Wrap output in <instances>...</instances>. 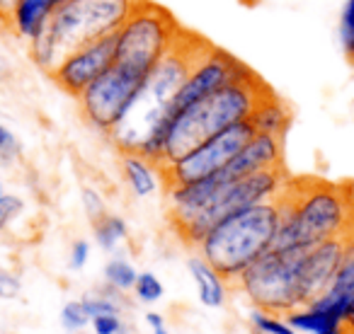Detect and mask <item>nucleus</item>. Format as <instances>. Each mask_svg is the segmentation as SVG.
Here are the masks:
<instances>
[{"mask_svg":"<svg viewBox=\"0 0 354 334\" xmlns=\"http://www.w3.org/2000/svg\"><path fill=\"white\" fill-rule=\"evenodd\" d=\"M284 317L289 320V324L299 334H352L342 315L330 313V310L318 308L313 303L299 305L291 313H286Z\"/></svg>","mask_w":354,"mask_h":334,"instance_id":"nucleus-19","label":"nucleus"},{"mask_svg":"<svg viewBox=\"0 0 354 334\" xmlns=\"http://www.w3.org/2000/svg\"><path fill=\"white\" fill-rule=\"evenodd\" d=\"M136 3L138 0H64L44 32L64 59L85 41L114 35Z\"/></svg>","mask_w":354,"mask_h":334,"instance_id":"nucleus-8","label":"nucleus"},{"mask_svg":"<svg viewBox=\"0 0 354 334\" xmlns=\"http://www.w3.org/2000/svg\"><path fill=\"white\" fill-rule=\"evenodd\" d=\"M114 63V35L100 37V39L85 41V44L71 49L59 61L49 78L66 92L68 97H78L93 80H97L109 66Z\"/></svg>","mask_w":354,"mask_h":334,"instance_id":"nucleus-12","label":"nucleus"},{"mask_svg":"<svg viewBox=\"0 0 354 334\" xmlns=\"http://www.w3.org/2000/svg\"><path fill=\"white\" fill-rule=\"evenodd\" d=\"M277 167H284V141L267 133H255L221 173L228 179H238L262 170H277Z\"/></svg>","mask_w":354,"mask_h":334,"instance_id":"nucleus-14","label":"nucleus"},{"mask_svg":"<svg viewBox=\"0 0 354 334\" xmlns=\"http://www.w3.org/2000/svg\"><path fill=\"white\" fill-rule=\"evenodd\" d=\"M102 274H104V284H107L109 288L129 293V291L133 288V284H136L138 271H136V266L127 259V257L114 255V257H109V262L104 264Z\"/></svg>","mask_w":354,"mask_h":334,"instance_id":"nucleus-22","label":"nucleus"},{"mask_svg":"<svg viewBox=\"0 0 354 334\" xmlns=\"http://www.w3.org/2000/svg\"><path fill=\"white\" fill-rule=\"evenodd\" d=\"M250 324L257 334H299L294 327L289 324V320L279 313H270V310H260L252 308L250 310Z\"/></svg>","mask_w":354,"mask_h":334,"instance_id":"nucleus-23","label":"nucleus"},{"mask_svg":"<svg viewBox=\"0 0 354 334\" xmlns=\"http://www.w3.org/2000/svg\"><path fill=\"white\" fill-rule=\"evenodd\" d=\"M80 204H83V213L88 216L90 223H97L102 216H107V204L104 197L95 187H83L80 189Z\"/></svg>","mask_w":354,"mask_h":334,"instance_id":"nucleus-29","label":"nucleus"},{"mask_svg":"<svg viewBox=\"0 0 354 334\" xmlns=\"http://www.w3.org/2000/svg\"><path fill=\"white\" fill-rule=\"evenodd\" d=\"M180 35L183 27L170 10L158 3L138 0L114 32V63L146 75L175 46Z\"/></svg>","mask_w":354,"mask_h":334,"instance_id":"nucleus-5","label":"nucleus"},{"mask_svg":"<svg viewBox=\"0 0 354 334\" xmlns=\"http://www.w3.org/2000/svg\"><path fill=\"white\" fill-rule=\"evenodd\" d=\"M187 269L197 286V298L204 308H221L228 295V281L209 264L204 257L194 255L187 259Z\"/></svg>","mask_w":354,"mask_h":334,"instance_id":"nucleus-20","label":"nucleus"},{"mask_svg":"<svg viewBox=\"0 0 354 334\" xmlns=\"http://www.w3.org/2000/svg\"><path fill=\"white\" fill-rule=\"evenodd\" d=\"M337 37L342 54L354 66V0H344L337 20Z\"/></svg>","mask_w":354,"mask_h":334,"instance_id":"nucleus-25","label":"nucleus"},{"mask_svg":"<svg viewBox=\"0 0 354 334\" xmlns=\"http://www.w3.org/2000/svg\"><path fill=\"white\" fill-rule=\"evenodd\" d=\"M209 41L183 30L175 46L153 66L143 78L136 99L124 119L109 131L112 143L122 153H141L156 165L165 162V131L172 117V102L183 88L194 59Z\"/></svg>","mask_w":354,"mask_h":334,"instance_id":"nucleus-1","label":"nucleus"},{"mask_svg":"<svg viewBox=\"0 0 354 334\" xmlns=\"http://www.w3.org/2000/svg\"><path fill=\"white\" fill-rule=\"evenodd\" d=\"M252 136H255V128H252L250 119L238 121V124H233V126L209 136L207 141L194 146L192 150H187L183 157H177V160L167 162V165H160L165 187H170V184L194 182V179L221 173L223 167L241 153V148L245 146Z\"/></svg>","mask_w":354,"mask_h":334,"instance_id":"nucleus-10","label":"nucleus"},{"mask_svg":"<svg viewBox=\"0 0 354 334\" xmlns=\"http://www.w3.org/2000/svg\"><path fill=\"white\" fill-rule=\"evenodd\" d=\"M90 327L95 334H127V324H124L122 315L117 313L95 315V317H90Z\"/></svg>","mask_w":354,"mask_h":334,"instance_id":"nucleus-30","label":"nucleus"},{"mask_svg":"<svg viewBox=\"0 0 354 334\" xmlns=\"http://www.w3.org/2000/svg\"><path fill=\"white\" fill-rule=\"evenodd\" d=\"M15 3H17V0H0V22L6 20L8 12H10L12 8H15Z\"/></svg>","mask_w":354,"mask_h":334,"instance_id":"nucleus-34","label":"nucleus"},{"mask_svg":"<svg viewBox=\"0 0 354 334\" xmlns=\"http://www.w3.org/2000/svg\"><path fill=\"white\" fill-rule=\"evenodd\" d=\"M344 252V237L318 242V245L304 250L299 266V303L310 305L330 288L335 274L339 269Z\"/></svg>","mask_w":354,"mask_h":334,"instance_id":"nucleus-13","label":"nucleus"},{"mask_svg":"<svg viewBox=\"0 0 354 334\" xmlns=\"http://www.w3.org/2000/svg\"><path fill=\"white\" fill-rule=\"evenodd\" d=\"M61 327L66 332H83L85 327H90V315L85 310L83 300H68L61 308Z\"/></svg>","mask_w":354,"mask_h":334,"instance_id":"nucleus-26","label":"nucleus"},{"mask_svg":"<svg viewBox=\"0 0 354 334\" xmlns=\"http://www.w3.org/2000/svg\"><path fill=\"white\" fill-rule=\"evenodd\" d=\"M90 252H93V247H90L88 240H73V245H71V252H68V269L71 271H80L85 269V264L90 262Z\"/></svg>","mask_w":354,"mask_h":334,"instance_id":"nucleus-32","label":"nucleus"},{"mask_svg":"<svg viewBox=\"0 0 354 334\" xmlns=\"http://www.w3.org/2000/svg\"><path fill=\"white\" fill-rule=\"evenodd\" d=\"M277 250H308L318 242L344 237L354 228V194L344 184L323 179H291L279 194Z\"/></svg>","mask_w":354,"mask_h":334,"instance_id":"nucleus-2","label":"nucleus"},{"mask_svg":"<svg viewBox=\"0 0 354 334\" xmlns=\"http://www.w3.org/2000/svg\"><path fill=\"white\" fill-rule=\"evenodd\" d=\"M64 0H17L15 8L8 12L3 25L22 41L35 39L37 35L46 30L51 15L59 10Z\"/></svg>","mask_w":354,"mask_h":334,"instance_id":"nucleus-16","label":"nucleus"},{"mask_svg":"<svg viewBox=\"0 0 354 334\" xmlns=\"http://www.w3.org/2000/svg\"><path fill=\"white\" fill-rule=\"evenodd\" d=\"M131 291H133V298L141 305H156L165 295V286H162V281L153 271H138L136 284H133Z\"/></svg>","mask_w":354,"mask_h":334,"instance_id":"nucleus-24","label":"nucleus"},{"mask_svg":"<svg viewBox=\"0 0 354 334\" xmlns=\"http://www.w3.org/2000/svg\"><path fill=\"white\" fill-rule=\"evenodd\" d=\"M0 192H3V182H0Z\"/></svg>","mask_w":354,"mask_h":334,"instance_id":"nucleus-37","label":"nucleus"},{"mask_svg":"<svg viewBox=\"0 0 354 334\" xmlns=\"http://www.w3.org/2000/svg\"><path fill=\"white\" fill-rule=\"evenodd\" d=\"M20 157H22L20 138L6 124H0V165H15Z\"/></svg>","mask_w":354,"mask_h":334,"instance_id":"nucleus-28","label":"nucleus"},{"mask_svg":"<svg viewBox=\"0 0 354 334\" xmlns=\"http://www.w3.org/2000/svg\"><path fill=\"white\" fill-rule=\"evenodd\" d=\"M279 221L281 211L277 199L248 206L221 218L199 240L197 255L204 257L228 284H236L238 276L252 262L260 259L267 250H272Z\"/></svg>","mask_w":354,"mask_h":334,"instance_id":"nucleus-4","label":"nucleus"},{"mask_svg":"<svg viewBox=\"0 0 354 334\" xmlns=\"http://www.w3.org/2000/svg\"><path fill=\"white\" fill-rule=\"evenodd\" d=\"M146 324L151 329H160V327H165V322H162V315L160 313H146Z\"/></svg>","mask_w":354,"mask_h":334,"instance_id":"nucleus-33","label":"nucleus"},{"mask_svg":"<svg viewBox=\"0 0 354 334\" xmlns=\"http://www.w3.org/2000/svg\"><path fill=\"white\" fill-rule=\"evenodd\" d=\"M25 213V199L10 192H0V230L10 228Z\"/></svg>","mask_w":354,"mask_h":334,"instance_id":"nucleus-27","label":"nucleus"},{"mask_svg":"<svg viewBox=\"0 0 354 334\" xmlns=\"http://www.w3.org/2000/svg\"><path fill=\"white\" fill-rule=\"evenodd\" d=\"M352 303H354V228L344 235L342 262H339V269L335 274L333 284H330V288L313 305L347 317V310Z\"/></svg>","mask_w":354,"mask_h":334,"instance_id":"nucleus-15","label":"nucleus"},{"mask_svg":"<svg viewBox=\"0 0 354 334\" xmlns=\"http://www.w3.org/2000/svg\"><path fill=\"white\" fill-rule=\"evenodd\" d=\"M291 121H294V114H291L289 104L277 97L272 88L262 95V99L255 104V109L250 114V124L255 128V133H267V136L281 138V141L289 133Z\"/></svg>","mask_w":354,"mask_h":334,"instance_id":"nucleus-18","label":"nucleus"},{"mask_svg":"<svg viewBox=\"0 0 354 334\" xmlns=\"http://www.w3.org/2000/svg\"><path fill=\"white\" fill-rule=\"evenodd\" d=\"M344 322H347V329L354 334V303L349 305V310H347V317H344Z\"/></svg>","mask_w":354,"mask_h":334,"instance_id":"nucleus-35","label":"nucleus"},{"mask_svg":"<svg viewBox=\"0 0 354 334\" xmlns=\"http://www.w3.org/2000/svg\"><path fill=\"white\" fill-rule=\"evenodd\" d=\"M22 293V279L15 271L0 266V300H15Z\"/></svg>","mask_w":354,"mask_h":334,"instance_id":"nucleus-31","label":"nucleus"},{"mask_svg":"<svg viewBox=\"0 0 354 334\" xmlns=\"http://www.w3.org/2000/svg\"><path fill=\"white\" fill-rule=\"evenodd\" d=\"M289 175L284 167L277 170H262V173H252L238 179H223L221 187L216 189V194L212 197V202L207 204L202 213L192 218L189 223H185L183 228H177V237L189 247H197L199 240L216 226L221 218L231 216L236 211H243L248 206L255 204L274 202L279 199V194L284 192Z\"/></svg>","mask_w":354,"mask_h":334,"instance_id":"nucleus-6","label":"nucleus"},{"mask_svg":"<svg viewBox=\"0 0 354 334\" xmlns=\"http://www.w3.org/2000/svg\"><path fill=\"white\" fill-rule=\"evenodd\" d=\"M267 90L270 85L255 73L245 80H233V83L204 95L189 107L175 112L167 121L165 162L162 165L183 157L185 153L192 150L194 146L207 141L214 133L250 119L252 109Z\"/></svg>","mask_w":354,"mask_h":334,"instance_id":"nucleus-3","label":"nucleus"},{"mask_svg":"<svg viewBox=\"0 0 354 334\" xmlns=\"http://www.w3.org/2000/svg\"><path fill=\"white\" fill-rule=\"evenodd\" d=\"M304 250H267L233 286L250 300L252 308L286 315L299 308V266Z\"/></svg>","mask_w":354,"mask_h":334,"instance_id":"nucleus-7","label":"nucleus"},{"mask_svg":"<svg viewBox=\"0 0 354 334\" xmlns=\"http://www.w3.org/2000/svg\"><path fill=\"white\" fill-rule=\"evenodd\" d=\"M143 78L146 75L136 73L127 66L112 63L75 97L83 119L95 131L109 136V131L122 121L124 114L133 104L143 85Z\"/></svg>","mask_w":354,"mask_h":334,"instance_id":"nucleus-9","label":"nucleus"},{"mask_svg":"<svg viewBox=\"0 0 354 334\" xmlns=\"http://www.w3.org/2000/svg\"><path fill=\"white\" fill-rule=\"evenodd\" d=\"M250 75H255V70L248 63H243L241 59L228 54L226 49L207 44L202 49V54L194 59L183 88L177 90L175 102H172V114L189 107L192 102L202 99L204 95L233 83V80H245V78H250Z\"/></svg>","mask_w":354,"mask_h":334,"instance_id":"nucleus-11","label":"nucleus"},{"mask_svg":"<svg viewBox=\"0 0 354 334\" xmlns=\"http://www.w3.org/2000/svg\"><path fill=\"white\" fill-rule=\"evenodd\" d=\"M153 334H170V332L165 327H160V329H153Z\"/></svg>","mask_w":354,"mask_h":334,"instance_id":"nucleus-36","label":"nucleus"},{"mask_svg":"<svg viewBox=\"0 0 354 334\" xmlns=\"http://www.w3.org/2000/svg\"><path fill=\"white\" fill-rule=\"evenodd\" d=\"M122 177L138 199H151L165 184L162 167L143 157L141 153H122Z\"/></svg>","mask_w":354,"mask_h":334,"instance_id":"nucleus-17","label":"nucleus"},{"mask_svg":"<svg viewBox=\"0 0 354 334\" xmlns=\"http://www.w3.org/2000/svg\"><path fill=\"white\" fill-rule=\"evenodd\" d=\"M95 245L104 252H114L122 242L129 240V223L119 213H107L97 223H93Z\"/></svg>","mask_w":354,"mask_h":334,"instance_id":"nucleus-21","label":"nucleus"}]
</instances>
